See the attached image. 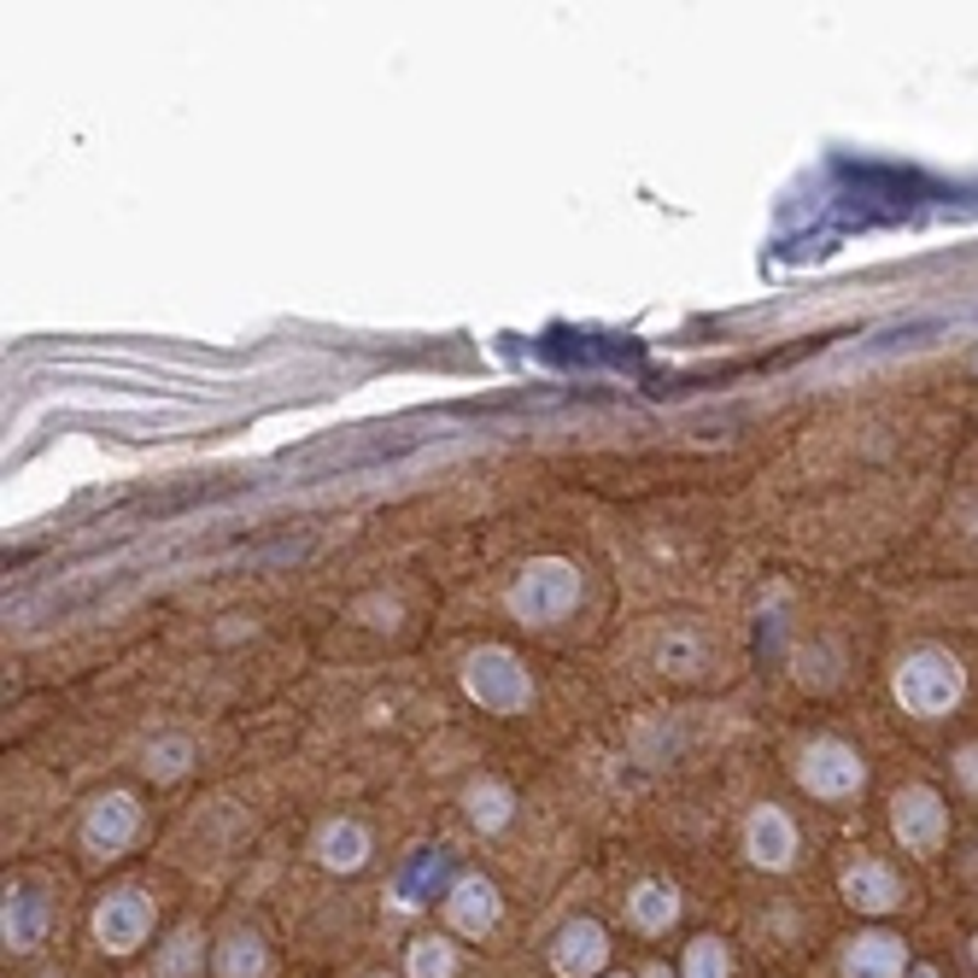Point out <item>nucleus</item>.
<instances>
[{
	"mask_svg": "<svg viewBox=\"0 0 978 978\" xmlns=\"http://www.w3.org/2000/svg\"><path fill=\"white\" fill-rule=\"evenodd\" d=\"M897 697L914 715H943L960 697V662L943 657V650H914V657L897 668Z\"/></svg>",
	"mask_w": 978,
	"mask_h": 978,
	"instance_id": "nucleus-1",
	"label": "nucleus"
},
{
	"mask_svg": "<svg viewBox=\"0 0 978 978\" xmlns=\"http://www.w3.org/2000/svg\"><path fill=\"white\" fill-rule=\"evenodd\" d=\"M803 785L820 797H844L862 785V757L844 744H832V739H820V744H809V757H803Z\"/></svg>",
	"mask_w": 978,
	"mask_h": 978,
	"instance_id": "nucleus-2",
	"label": "nucleus"
},
{
	"mask_svg": "<svg viewBox=\"0 0 978 978\" xmlns=\"http://www.w3.org/2000/svg\"><path fill=\"white\" fill-rule=\"evenodd\" d=\"M897 838H902V844H914V850H932L943 838V809H937V797L925 792V785H914V792L897 797Z\"/></svg>",
	"mask_w": 978,
	"mask_h": 978,
	"instance_id": "nucleus-3",
	"label": "nucleus"
},
{
	"mask_svg": "<svg viewBox=\"0 0 978 978\" xmlns=\"http://www.w3.org/2000/svg\"><path fill=\"white\" fill-rule=\"evenodd\" d=\"M844 890L867 908V914H885V908H897V879H890L885 867H873V862H855V867H850V879H844Z\"/></svg>",
	"mask_w": 978,
	"mask_h": 978,
	"instance_id": "nucleus-4",
	"label": "nucleus"
},
{
	"mask_svg": "<svg viewBox=\"0 0 978 978\" xmlns=\"http://www.w3.org/2000/svg\"><path fill=\"white\" fill-rule=\"evenodd\" d=\"M897 973H902V943L862 937L850 949V978H897Z\"/></svg>",
	"mask_w": 978,
	"mask_h": 978,
	"instance_id": "nucleus-5",
	"label": "nucleus"
},
{
	"mask_svg": "<svg viewBox=\"0 0 978 978\" xmlns=\"http://www.w3.org/2000/svg\"><path fill=\"white\" fill-rule=\"evenodd\" d=\"M703 662H709L703 639H674V645H662V668H674V674H697Z\"/></svg>",
	"mask_w": 978,
	"mask_h": 978,
	"instance_id": "nucleus-6",
	"label": "nucleus"
},
{
	"mask_svg": "<svg viewBox=\"0 0 978 978\" xmlns=\"http://www.w3.org/2000/svg\"><path fill=\"white\" fill-rule=\"evenodd\" d=\"M960 780H967L973 792H978V744H967V750H960Z\"/></svg>",
	"mask_w": 978,
	"mask_h": 978,
	"instance_id": "nucleus-7",
	"label": "nucleus"
},
{
	"mask_svg": "<svg viewBox=\"0 0 978 978\" xmlns=\"http://www.w3.org/2000/svg\"><path fill=\"white\" fill-rule=\"evenodd\" d=\"M914 978H932V973H914Z\"/></svg>",
	"mask_w": 978,
	"mask_h": 978,
	"instance_id": "nucleus-8",
	"label": "nucleus"
}]
</instances>
